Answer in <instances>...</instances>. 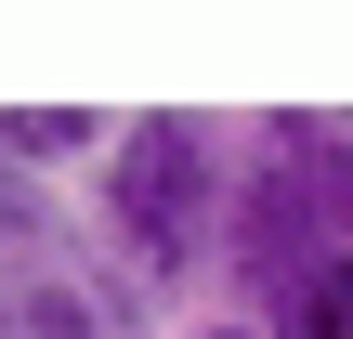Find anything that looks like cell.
Wrapping results in <instances>:
<instances>
[{"label": "cell", "mask_w": 353, "mask_h": 339, "mask_svg": "<svg viewBox=\"0 0 353 339\" xmlns=\"http://www.w3.org/2000/svg\"><path fill=\"white\" fill-rule=\"evenodd\" d=\"M196 339H262V327H196Z\"/></svg>", "instance_id": "cell-7"}, {"label": "cell", "mask_w": 353, "mask_h": 339, "mask_svg": "<svg viewBox=\"0 0 353 339\" xmlns=\"http://www.w3.org/2000/svg\"><path fill=\"white\" fill-rule=\"evenodd\" d=\"M92 209H105V261L131 287H183L223 248V144H210V118L157 105V118L105 131V196Z\"/></svg>", "instance_id": "cell-1"}, {"label": "cell", "mask_w": 353, "mask_h": 339, "mask_svg": "<svg viewBox=\"0 0 353 339\" xmlns=\"http://www.w3.org/2000/svg\"><path fill=\"white\" fill-rule=\"evenodd\" d=\"M65 157H105V118L92 105H0V170H65Z\"/></svg>", "instance_id": "cell-6"}, {"label": "cell", "mask_w": 353, "mask_h": 339, "mask_svg": "<svg viewBox=\"0 0 353 339\" xmlns=\"http://www.w3.org/2000/svg\"><path fill=\"white\" fill-rule=\"evenodd\" d=\"M262 339H353V248L301 261V274L262 300Z\"/></svg>", "instance_id": "cell-5"}, {"label": "cell", "mask_w": 353, "mask_h": 339, "mask_svg": "<svg viewBox=\"0 0 353 339\" xmlns=\"http://www.w3.org/2000/svg\"><path fill=\"white\" fill-rule=\"evenodd\" d=\"M301 261H327V209H314V170H301L288 144H262V157L223 183V274H236L249 300H275Z\"/></svg>", "instance_id": "cell-3"}, {"label": "cell", "mask_w": 353, "mask_h": 339, "mask_svg": "<svg viewBox=\"0 0 353 339\" xmlns=\"http://www.w3.org/2000/svg\"><path fill=\"white\" fill-rule=\"evenodd\" d=\"M0 339H144V287L26 170H0Z\"/></svg>", "instance_id": "cell-2"}, {"label": "cell", "mask_w": 353, "mask_h": 339, "mask_svg": "<svg viewBox=\"0 0 353 339\" xmlns=\"http://www.w3.org/2000/svg\"><path fill=\"white\" fill-rule=\"evenodd\" d=\"M262 144H288V157L314 170L327 248H353V118H314V105H288V118H262Z\"/></svg>", "instance_id": "cell-4"}]
</instances>
